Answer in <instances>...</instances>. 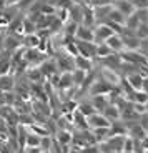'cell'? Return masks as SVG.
Segmentation results:
<instances>
[{"instance_id": "cell-1", "label": "cell", "mask_w": 148, "mask_h": 153, "mask_svg": "<svg viewBox=\"0 0 148 153\" xmlns=\"http://www.w3.org/2000/svg\"><path fill=\"white\" fill-rule=\"evenodd\" d=\"M123 62H128V63H135V65H143L147 63V57L141 53H138V50H123L122 53H120Z\"/></svg>"}, {"instance_id": "cell-2", "label": "cell", "mask_w": 148, "mask_h": 153, "mask_svg": "<svg viewBox=\"0 0 148 153\" xmlns=\"http://www.w3.org/2000/svg\"><path fill=\"white\" fill-rule=\"evenodd\" d=\"M132 32H135V30H130V28H126V32L122 35L125 50H138V48L141 47V38L137 37V33L132 35Z\"/></svg>"}, {"instance_id": "cell-3", "label": "cell", "mask_w": 148, "mask_h": 153, "mask_svg": "<svg viewBox=\"0 0 148 153\" xmlns=\"http://www.w3.org/2000/svg\"><path fill=\"white\" fill-rule=\"evenodd\" d=\"M115 87L113 85H110L108 82H105L102 78V80H97L95 83H91L90 87V93L91 95H110V93H113Z\"/></svg>"}, {"instance_id": "cell-4", "label": "cell", "mask_w": 148, "mask_h": 153, "mask_svg": "<svg viewBox=\"0 0 148 153\" xmlns=\"http://www.w3.org/2000/svg\"><path fill=\"white\" fill-rule=\"evenodd\" d=\"M77 47H78V53L83 55L87 58L97 57V43L95 42H85V40H77Z\"/></svg>"}, {"instance_id": "cell-5", "label": "cell", "mask_w": 148, "mask_h": 153, "mask_svg": "<svg viewBox=\"0 0 148 153\" xmlns=\"http://www.w3.org/2000/svg\"><path fill=\"white\" fill-rule=\"evenodd\" d=\"M115 32L112 30V27L108 23H102L95 28V43H103L106 42V38H110Z\"/></svg>"}, {"instance_id": "cell-6", "label": "cell", "mask_w": 148, "mask_h": 153, "mask_svg": "<svg viewBox=\"0 0 148 153\" xmlns=\"http://www.w3.org/2000/svg\"><path fill=\"white\" fill-rule=\"evenodd\" d=\"M87 120H88V126L90 128H98V126H110L112 125V122L108 118H106L103 113H93V115H90V117H87Z\"/></svg>"}, {"instance_id": "cell-7", "label": "cell", "mask_w": 148, "mask_h": 153, "mask_svg": "<svg viewBox=\"0 0 148 153\" xmlns=\"http://www.w3.org/2000/svg\"><path fill=\"white\" fill-rule=\"evenodd\" d=\"M75 38L77 40H85V42H95V30L91 27H87V25H82L80 23Z\"/></svg>"}, {"instance_id": "cell-8", "label": "cell", "mask_w": 148, "mask_h": 153, "mask_svg": "<svg viewBox=\"0 0 148 153\" xmlns=\"http://www.w3.org/2000/svg\"><path fill=\"white\" fill-rule=\"evenodd\" d=\"M43 55L45 53H42L38 48H27L25 53H23V58H25L28 63H32V65H38V63L42 65L43 63V60H42Z\"/></svg>"}, {"instance_id": "cell-9", "label": "cell", "mask_w": 148, "mask_h": 153, "mask_svg": "<svg viewBox=\"0 0 148 153\" xmlns=\"http://www.w3.org/2000/svg\"><path fill=\"white\" fill-rule=\"evenodd\" d=\"M55 62H57V67L62 70V72H73V70H75L73 57L70 53H67V52H65V57H58Z\"/></svg>"}, {"instance_id": "cell-10", "label": "cell", "mask_w": 148, "mask_h": 153, "mask_svg": "<svg viewBox=\"0 0 148 153\" xmlns=\"http://www.w3.org/2000/svg\"><path fill=\"white\" fill-rule=\"evenodd\" d=\"M102 78L105 82H108L110 85H113V87L120 85V76H118V73L115 72L113 68H106V67H103L102 68Z\"/></svg>"}, {"instance_id": "cell-11", "label": "cell", "mask_w": 148, "mask_h": 153, "mask_svg": "<svg viewBox=\"0 0 148 153\" xmlns=\"http://www.w3.org/2000/svg\"><path fill=\"white\" fill-rule=\"evenodd\" d=\"M106 43H108V45L112 47V50L117 52V53H122L123 50H125L123 38H122V35H118V33H113L110 38H106Z\"/></svg>"}, {"instance_id": "cell-12", "label": "cell", "mask_w": 148, "mask_h": 153, "mask_svg": "<svg viewBox=\"0 0 148 153\" xmlns=\"http://www.w3.org/2000/svg\"><path fill=\"white\" fill-rule=\"evenodd\" d=\"M73 125L78 128V130H90V126H88V120L87 117H85L82 111L77 108L75 111H73Z\"/></svg>"}, {"instance_id": "cell-13", "label": "cell", "mask_w": 148, "mask_h": 153, "mask_svg": "<svg viewBox=\"0 0 148 153\" xmlns=\"http://www.w3.org/2000/svg\"><path fill=\"white\" fill-rule=\"evenodd\" d=\"M115 5H117L115 8H118V10L122 12V13H125L126 17L132 15L133 12H135V8H137L132 0H115Z\"/></svg>"}, {"instance_id": "cell-14", "label": "cell", "mask_w": 148, "mask_h": 153, "mask_svg": "<svg viewBox=\"0 0 148 153\" xmlns=\"http://www.w3.org/2000/svg\"><path fill=\"white\" fill-rule=\"evenodd\" d=\"M55 140H57L62 146H63V145H72L73 133H72V131H68L67 128H60V130L57 131V135H55Z\"/></svg>"}, {"instance_id": "cell-15", "label": "cell", "mask_w": 148, "mask_h": 153, "mask_svg": "<svg viewBox=\"0 0 148 153\" xmlns=\"http://www.w3.org/2000/svg\"><path fill=\"white\" fill-rule=\"evenodd\" d=\"M97 143H103L105 140L110 138V126H98V128H90Z\"/></svg>"}, {"instance_id": "cell-16", "label": "cell", "mask_w": 148, "mask_h": 153, "mask_svg": "<svg viewBox=\"0 0 148 153\" xmlns=\"http://www.w3.org/2000/svg\"><path fill=\"white\" fill-rule=\"evenodd\" d=\"M122 63H123V60H122V57H120V53H112V55L103 58V65H105L106 68L117 70L118 67H122Z\"/></svg>"}, {"instance_id": "cell-17", "label": "cell", "mask_w": 148, "mask_h": 153, "mask_svg": "<svg viewBox=\"0 0 148 153\" xmlns=\"http://www.w3.org/2000/svg\"><path fill=\"white\" fill-rule=\"evenodd\" d=\"M103 115H105L110 122H117V120L122 117V111H120V108H118L115 103H108L105 107V110H103Z\"/></svg>"}, {"instance_id": "cell-18", "label": "cell", "mask_w": 148, "mask_h": 153, "mask_svg": "<svg viewBox=\"0 0 148 153\" xmlns=\"http://www.w3.org/2000/svg\"><path fill=\"white\" fill-rule=\"evenodd\" d=\"M75 87L73 83V76H72V72H63L60 75V82H58V88L60 90H72Z\"/></svg>"}, {"instance_id": "cell-19", "label": "cell", "mask_w": 148, "mask_h": 153, "mask_svg": "<svg viewBox=\"0 0 148 153\" xmlns=\"http://www.w3.org/2000/svg\"><path fill=\"white\" fill-rule=\"evenodd\" d=\"M73 62H75V68L85 70V72H88V70L91 68V60L87 57H83V55H80V53L73 57Z\"/></svg>"}, {"instance_id": "cell-20", "label": "cell", "mask_w": 148, "mask_h": 153, "mask_svg": "<svg viewBox=\"0 0 148 153\" xmlns=\"http://www.w3.org/2000/svg\"><path fill=\"white\" fill-rule=\"evenodd\" d=\"M140 23H141L140 12H138V10H135V12L132 13V15H128V17H126L125 25H126V28H130V30H137V28L140 27Z\"/></svg>"}, {"instance_id": "cell-21", "label": "cell", "mask_w": 148, "mask_h": 153, "mask_svg": "<svg viewBox=\"0 0 148 153\" xmlns=\"http://www.w3.org/2000/svg\"><path fill=\"white\" fill-rule=\"evenodd\" d=\"M97 17H95V12H91L90 7L83 5V17H82V25H87V27H93Z\"/></svg>"}, {"instance_id": "cell-22", "label": "cell", "mask_w": 148, "mask_h": 153, "mask_svg": "<svg viewBox=\"0 0 148 153\" xmlns=\"http://www.w3.org/2000/svg\"><path fill=\"white\" fill-rule=\"evenodd\" d=\"M143 78H145V76L141 75V73H130V75L126 76V82H128V83L132 85L133 90H141V85H143Z\"/></svg>"}, {"instance_id": "cell-23", "label": "cell", "mask_w": 148, "mask_h": 153, "mask_svg": "<svg viewBox=\"0 0 148 153\" xmlns=\"http://www.w3.org/2000/svg\"><path fill=\"white\" fill-rule=\"evenodd\" d=\"M40 70H42V73L45 76H52L53 73L58 72V67H57V62H52V60H45L40 65Z\"/></svg>"}, {"instance_id": "cell-24", "label": "cell", "mask_w": 148, "mask_h": 153, "mask_svg": "<svg viewBox=\"0 0 148 153\" xmlns=\"http://www.w3.org/2000/svg\"><path fill=\"white\" fill-rule=\"evenodd\" d=\"M108 95H93V98H91L90 103L95 107L97 111H103L105 110V107L108 105V98H106Z\"/></svg>"}, {"instance_id": "cell-25", "label": "cell", "mask_w": 148, "mask_h": 153, "mask_svg": "<svg viewBox=\"0 0 148 153\" xmlns=\"http://www.w3.org/2000/svg\"><path fill=\"white\" fill-rule=\"evenodd\" d=\"M112 53H117V52H113L112 47L106 42L97 43V58H105V57H108V55H112Z\"/></svg>"}, {"instance_id": "cell-26", "label": "cell", "mask_w": 148, "mask_h": 153, "mask_svg": "<svg viewBox=\"0 0 148 153\" xmlns=\"http://www.w3.org/2000/svg\"><path fill=\"white\" fill-rule=\"evenodd\" d=\"M13 88V76L8 75H0V92H10Z\"/></svg>"}, {"instance_id": "cell-27", "label": "cell", "mask_w": 148, "mask_h": 153, "mask_svg": "<svg viewBox=\"0 0 148 153\" xmlns=\"http://www.w3.org/2000/svg\"><path fill=\"white\" fill-rule=\"evenodd\" d=\"M28 130L32 131V133H35V135H38V137H48L50 135V131H48V128H47L43 123H32L30 126H28Z\"/></svg>"}, {"instance_id": "cell-28", "label": "cell", "mask_w": 148, "mask_h": 153, "mask_svg": "<svg viewBox=\"0 0 148 153\" xmlns=\"http://www.w3.org/2000/svg\"><path fill=\"white\" fill-rule=\"evenodd\" d=\"M106 19L112 20V22L122 23V25H125V22H126V15H125V13H122V12L118 10V8H112L110 13H108V17H106Z\"/></svg>"}, {"instance_id": "cell-29", "label": "cell", "mask_w": 148, "mask_h": 153, "mask_svg": "<svg viewBox=\"0 0 148 153\" xmlns=\"http://www.w3.org/2000/svg\"><path fill=\"white\" fill-rule=\"evenodd\" d=\"M38 42H40V37L37 35V32H35V33L23 35V45H27L28 48H37Z\"/></svg>"}, {"instance_id": "cell-30", "label": "cell", "mask_w": 148, "mask_h": 153, "mask_svg": "<svg viewBox=\"0 0 148 153\" xmlns=\"http://www.w3.org/2000/svg\"><path fill=\"white\" fill-rule=\"evenodd\" d=\"M88 72H85V70H80V68H75L72 72V76H73V83H75V87H82L85 82V78H87Z\"/></svg>"}, {"instance_id": "cell-31", "label": "cell", "mask_w": 148, "mask_h": 153, "mask_svg": "<svg viewBox=\"0 0 148 153\" xmlns=\"http://www.w3.org/2000/svg\"><path fill=\"white\" fill-rule=\"evenodd\" d=\"M77 30H78V23L75 20H68L67 23H63V32H65V37H73L75 38Z\"/></svg>"}, {"instance_id": "cell-32", "label": "cell", "mask_w": 148, "mask_h": 153, "mask_svg": "<svg viewBox=\"0 0 148 153\" xmlns=\"http://www.w3.org/2000/svg\"><path fill=\"white\" fill-rule=\"evenodd\" d=\"M4 48L13 53L15 50H19V48H20V42L17 40L15 37H7V38L4 40Z\"/></svg>"}, {"instance_id": "cell-33", "label": "cell", "mask_w": 148, "mask_h": 153, "mask_svg": "<svg viewBox=\"0 0 148 153\" xmlns=\"http://www.w3.org/2000/svg\"><path fill=\"white\" fill-rule=\"evenodd\" d=\"M126 131H128V128H126L123 123H115V122H112V125H110V137H117V135H126Z\"/></svg>"}, {"instance_id": "cell-34", "label": "cell", "mask_w": 148, "mask_h": 153, "mask_svg": "<svg viewBox=\"0 0 148 153\" xmlns=\"http://www.w3.org/2000/svg\"><path fill=\"white\" fill-rule=\"evenodd\" d=\"M132 138H138V140H145L147 138V130H145L141 125H133L132 130H130Z\"/></svg>"}, {"instance_id": "cell-35", "label": "cell", "mask_w": 148, "mask_h": 153, "mask_svg": "<svg viewBox=\"0 0 148 153\" xmlns=\"http://www.w3.org/2000/svg\"><path fill=\"white\" fill-rule=\"evenodd\" d=\"M82 17H83V8H78V5H72L70 7V20L82 23Z\"/></svg>"}, {"instance_id": "cell-36", "label": "cell", "mask_w": 148, "mask_h": 153, "mask_svg": "<svg viewBox=\"0 0 148 153\" xmlns=\"http://www.w3.org/2000/svg\"><path fill=\"white\" fill-rule=\"evenodd\" d=\"M15 103V95L10 92H0V107L4 105H13Z\"/></svg>"}, {"instance_id": "cell-37", "label": "cell", "mask_w": 148, "mask_h": 153, "mask_svg": "<svg viewBox=\"0 0 148 153\" xmlns=\"http://www.w3.org/2000/svg\"><path fill=\"white\" fill-rule=\"evenodd\" d=\"M27 76H28V80L32 82V83H40V80H42V76H43V73H42V70L38 68H32V70H28V73H27Z\"/></svg>"}, {"instance_id": "cell-38", "label": "cell", "mask_w": 148, "mask_h": 153, "mask_svg": "<svg viewBox=\"0 0 148 153\" xmlns=\"http://www.w3.org/2000/svg\"><path fill=\"white\" fill-rule=\"evenodd\" d=\"M32 123H35V118H33V115H32V111H30V113H22V115H19V125H22V126H30Z\"/></svg>"}, {"instance_id": "cell-39", "label": "cell", "mask_w": 148, "mask_h": 153, "mask_svg": "<svg viewBox=\"0 0 148 153\" xmlns=\"http://www.w3.org/2000/svg\"><path fill=\"white\" fill-rule=\"evenodd\" d=\"M23 32L27 33H35L37 32V23H35V20L32 19H25L23 20Z\"/></svg>"}, {"instance_id": "cell-40", "label": "cell", "mask_w": 148, "mask_h": 153, "mask_svg": "<svg viewBox=\"0 0 148 153\" xmlns=\"http://www.w3.org/2000/svg\"><path fill=\"white\" fill-rule=\"evenodd\" d=\"M80 111H82V113L85 115V117H90V115H93V113H97V110H95V107H93V105L91 103H80L78 107Z\"/></svg>"}, {"instance_id": "cell-41", "label": "cell", "mask_w": 148, "mask_h": 153, "mask_svg": "<svg viewBox=\"0 0 148 153\" xmlns=\"http://www.w3.org/2000/svg\"><path fill=\"white\" fill-rule=\"evenodd\" d=\"M40 142H42V137H38L35 133H30L25 140V146H40Z\"/></svg>"}, {"instance_id": "cell-42", "label": "cell", "mask_w": 148, "mask_h": 153, "mask_svg": "<svg viewBox=\"0 0 148 153\" xmlns=\"http://www.w3.org/2000/svg\"><path fill=\"white\" fill-rule=\"evenodd\" d=\"M42 53H48L50 52V40H48V37H42L40 38V42H38V47H37Z\"/></svg>"}, {"instance_id": "cell-43", "label": "cell", "mask_w": 148, "mask_h": 153, "mask_svg": "<svg viewBox=\"0 0 148 153\" xmlns=\"http://www.w3.org/2000/svg\"><path fill=\"white\" fill-rule=\"evenodd\" d=\"M10 72H12V62L0 60V75H8Z\"/></svg>"}, {"instance_id": "cell-44", "label": "cell", "mask_w": 148, "mask_h": 153, "mask_svg": "<svg viewBox=\"0 0 148 153\" xmlns=\"http://www.w3.org/2000/svg\"><path fill=\"white\" fill-rule=\"evenodd\" d=\"M137 37H140L141 40H145V38H148V23H140V27L137 28Z\"/></svg>"}, {"instance_id": "cell-45", "label": "cell", "mask_w": 148, "mask_h": 153, "mask_svg": "<svg viewBox=\"0 0 148 153\" xmlns=\"http://www.w3.org/2000/svg\"><path fill=\"white\" fill-rule=\"evenodd\" d=\"M57 19H60L63 23H67L70 20V8H58Z\"/></svg>"}, {"instance_id": "cell-46", "label": "cell", "mask_w": 148, "mask_h": 153, "mask_svg": "<svg viewBox=\"0 0 148 153\" xmlns=\"http://www.w3.org/2000/svg\"><path fill=\"white\" fill-rule=\"evenodd\" d=\"M123 152H135V142L132 137H125V143H123ZM122 152V153H123Z\"/></svg>"}, {"instance_id": "cell-47", "label": "cell", "mask_w": 148, "mask_h": 153, "mask_svg": "<svg viewBox=\"0 0 148 153\" xmlns=\"http://www.w3.org/2000/svg\"><path fill=\"white\" fill-rule=\"evenodd\" d=\"M35 2H37V0H20L17 5H19V10H27L28 12V8H30Z\"/></svg>"}, {"instance_id": "cell-48", "label": "cell", "mask_w": 148, "mask_h": 153, "mask_svg": "<svg viewBox=\"0 0 148 153\" xmlns=\"http://www.w3.org/2000/svg\"><path fill=\"white\" fill-rule=\"evenodd\" d=\"M50 146H52V138L42 137V142H40V148H42V152H50Z\"/></svg>"}, {"instance_id": "cell-49", "label": "cell", "mask_w": 148, "mask_h": 153, "mask_svg": "<svg viewBox=\"0 0 148 153\" xmlns=\"http://www.w3.org/2000/svg\"><path fill=\"white\" fill-rule=\"evenodd\" d=\"M42 13L43 15H55V7L50 5H42Z\"/></svg>"}, {"instance_id": "cell-50", "label": "cell", "mask_w": 148, "mask_h": 153, "mask_svg": "<svg viewBox=\"0 0 148 153\" xmlns=\"http://www.w3.org/2000/svg\"><path fill=\"white\" fill-rule=\"evenodd\" d=\"M48 80H50V85L58 87V82H60V73H53L52 76H48Z\"/></svg>"}, {"instance_id": "cell-51", "label": "cell", "mask_w": 148, "mask_h": 153, "mask_svg": "<svg viewBox=\"0 0 148 153\" xmlns=\"http://www.w3.org/2000/svg\"><path fill=\"white\" fill-rule=\"evenodd\" d=\"M132 2L135 4L137 8H147L148 7V0H132Z\"/></svg>"}, {"instance_id": "cell-52", "label": "cell", "mask_w": 148, "mask_h": 153, "mask_svg": "<svg viewBox=\"0 0 148 153\" xmlns=\"http://www.w3.org/2000/svg\"><path fill=\"white\" fill-rule=\"evenodd\" d=\"M140 125L143 126L145 130H147V133H148V111H145V113L141 115V122H140Z\"/></svg>"}, {"instance_id": "cell-53", "label": "cell", "mask_w": 148, "mask_h": 153, "mask_svg": "<svg viewBox=\"0 0 148 153\" xmlns=\"http://www.w3.org/2000/svg\"><path fill=\"white\" fill-rule=\"evenodd\" d=\"M25 153H42V148L40 146H27Z\"/></svg>"}, {"instance_id": "cell-54", "label": "cell", "mask_w": 148, "mask_h": 153, "mask_svg": "<svg viewBox=\"0 0 148 153\" xmlns=\"http://www.w3.org/2000/svg\"><path fill=\"white\" fill-rule=\"evenodd\" d=\"M141 90L148 93V76H147V78H143V85H141Z\"/></svg>"}, {"instance_id": "cell-55", "label": "cell", "mask_w": 148, "mask_h": 153, "mask_svg": "<svg viewBox=\"0 0 148 153\" xmlns=\"http://www.w3.org/2000/svg\"><path fill=\"white\" fill-rule=\"evenodd\" d=\"M0 142H2V143H7L8 142V137L4 133V131H0Z\"/></svg>"}, {"instance_id": "cell-56", "label": "cell", "mask_w": 148, "mask_h": 153, "mask_svg": "<svg viewBox=\"0 0 148 153\" xmlns=\"http://www.w3.org/2000/svg\"><path fill=\"white\" fill-rule=\"evenodd\" d=\"M5 7H7V0H0V12L5 10Z\"/></svg>"}, {"instance_id": "cell-57", "label": "cell", "mask_w": 148, "mask_h": 153, "mask_svg": "<svg viewBox=\"0 0 148 153\" xmlns=\"http://www.w3.org/2000/svg\"><path fill=\"white\" fill-rule=\"evenodd\" d=\"M20 0H7V5H17Z\"/></svg>"}, {"instance_id": "cell-58", "label": "cell", "mask_w": 148, "mask_h": 153, "mask_svg": "<svg viewBox=\"0 0 148 153\" xmlns=\"http://www.w3.org/2000/svg\"><path fill=\"white\" fill-rule=\"evenodd\" d=\"M0 153H8V148H7V146H0Z\"/></svg>"}, {"instance_id": "cell-59", "label": "cell", "mask_w": 148, "mask_h": 153, "mask_svg": "<svg viewBox=\"0 0 148 153\" xmlns=\"http://www.w3.org/2000/svg\"><path fill=\"white\" fill-rule=\"evenodd\" d=\"M145 110L148 111V102H147V103H145Z\"/></svg>"}, {"instance_id": "cell-60", "label": "cell", "mask_w": 148, "mask_h": 153, "mask_svg": "<svg viewBox=\"0 0 148 153\" xmlns=\"http://www.w3.org/2000/svg\"><path fill=\"white\" fill-rule=\"evenodd\" d=\"M123 153H135V152H123Z\"/></svg>"}, {"instance_id": "cell-61", "label": "cell", "mask_w": 148, "mask_h": 153, "mask_svg": "<svg viewBox=\"0 0 148 153\" xmlns=\"http://www.w3.org/2000/svg\"><path fill=\"white\" fill-rule=\"evenodd\" d=\"M145 65H147V67H148V58H147V63H145Z\"/></svg>"}, {"instance_id": "cell-62", "label": "cell", "mask_w": 148, "mask_h": 153, "mask_svg": "<svg viewBox=\"0 0 148 153\" xmlns=\"http://www.w3.org/2000/svg\"><path fill=\"white\" fill-rule=\"evenodd\" d=\"M112 2H115V0H112Z\"/></svg>"}, {"instance_id": "cell-63", "label": "cell", "mask_w": 148, "mask_h": 153, "mask_svg": "<svg viewBox=\"0 0 148 153\" xmlns=\"http://www.w3.org/2000/svg\"><path fill=\"white\" fill-rule=\"evenodd\" d=\"M147 138H148V135H147Z\"/></svg>"}]
</instances>
